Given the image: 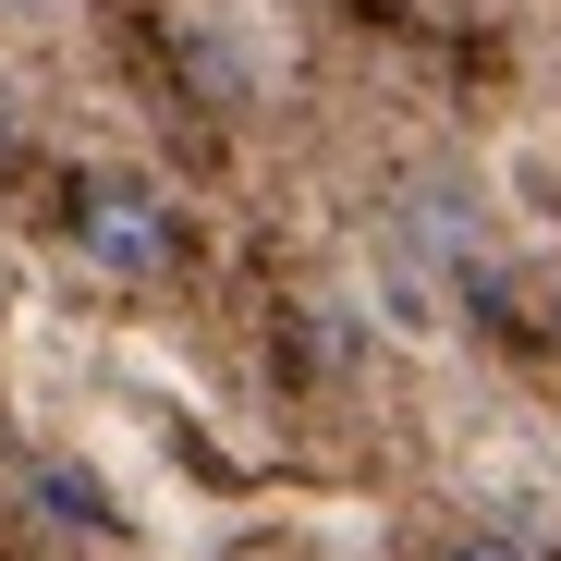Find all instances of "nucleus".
Returning a JSON list of instances; mask_svg holds the SVG:
<instances>
[{
  "mask_svg": "<svg viewBox=\"0 0 561 561\" xmlns=\"http://www.w3.org/2000/svg\"><path fill=\"white\" fill-rule=\"evenodd\" d=\"M73 244H85V268H111V280H171L183 220H171V196H159V183L99 171V183L73 196Z\"/></svg>",
  "mask_w": 561,
  "mask_h": 561,
  "instance_id": "f257e3e1",
  "label": "nucleus"
},
{
  "mask_svg": "<svg viewBox=\"0 0 561 561\" xmlns=\"http://www.w3.org/2000/svg\"><path fill=\"white\" fill-rule=\"evenodd\" d=\"M415 561H549V549H537V525H513V513H463V525H439Z\"/></svg>",
  "mask_w": 561,
  "mask_h": 561,
  "instance_id": "f03ea898",
  "label": "nucleus"
}]
</instances>
